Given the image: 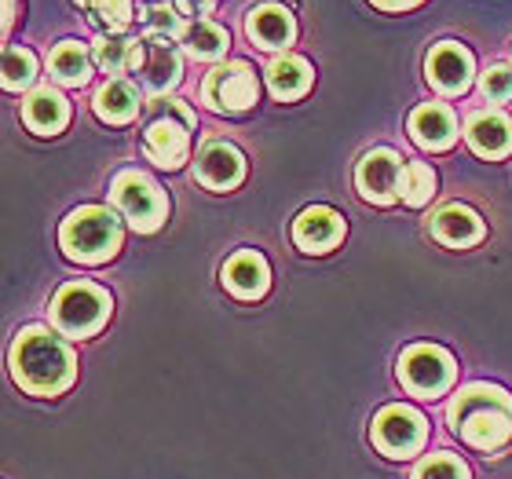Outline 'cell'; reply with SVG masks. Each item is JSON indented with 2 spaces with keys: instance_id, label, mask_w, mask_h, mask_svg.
Wrapping results in <instances>:
<instances>
[{
  "instance_id": "cell-1",
  "label": "cell",
  "mask_w": 512,
  "mask_h": 479,
  "mask_svg": "<svg viewBox=\"0 0 512 479\" xmlns=\"http://www.w3.org/2000/svg\"><path fill=\"white\" fill-rule=\"evenodd\" d=\"M8 366L15 384L30 395H59L77 377L74 348L63 337H55L52 330H44V326L19 330V337L11 344Z\"/></svg>"
},
{
  "instance_id": "cell-2",
  "label": "cell",
  "mask_w": 512,
  "mask_h": 479,
  "mask_svg": "<svg viewBox=\"0 0 512 479\" xmlns=\"http://www.w3.org/2000/svg\"><path fill=\"white\" fill-rule=\"evenodd\" d=\"M59 245L74 264H107L121 249V220L107 205H81L59 227Z\"/></svg>"
},
{
  "instance_id": "cell-3",
  "label": "cell",
  "mask_w": 512,
  "mask_h": 479,
  "mask_svg": "<svg viewBox=\"0 0 512 479\" xmlns=\"http://www.w3.org/2000/svg\"><path fill=\"white\" fill-rule=\"evenodd\" d=\"M194 114L180 99H154V118L143 128V150L158 169H180L191 154Z\"/></svg>"
},
{
  "instance_id": "cell-4",
  "label": "cell",
  "mask_w": 512,
  "mask_h": 479,
  "mask_svg": "<svg viewBox=\"0 0 512 479\" xmlns=\"http://www.w3.org/2000/svg\"><path fill=\"white\" fill-rule=\"evenodd\" d=\"M110 308H114V300H110V293L103 286H96V282H70L52 297L48 315H52V326L63 337L81 341V337H92V333L107 326Z\"/></svg>"
},
{
  "instance_id": "cell-5",
  "label": "cell",
  "mask_w": 512,
  "mask_h": 479,
  "mask_svg": "<svg viewBox=\"0 0 512 479\" xmlns=\"http://www.w3.org/2000/svg\"><path fill=\"white\" fill-rule=\"evenodd\" d=\"M110 202H114V209L125 216L128 227L139 231V235H154L169 220V198H165V191L139 169H125L114 176Z\"/></svg>"
},
{
  "instance_id": "cell-6",
  "label": "cell",
  "mask_w": 512,
  "mask_h": 479,
  "mask_svg": "<svg viewBox=\"0 0 512 479\" xmlns=\"http://www.w3.org/2000/svg\"><path fill=\"white\" fill-rule=\"evenodd\" d=\"M458 377V362L439 344H414L399 355V381L417 399H439Z\"/></svg>"
},
{
  "instance_id": "cell-7",
  "label": "cell",
  "mask_w": 512,
  "mask_h": 479,
  "mask_svg": "<svg viewBox=\"0 0 512 479\" xmlns=\"http://www.w3.org/2000/svg\"><path fill=\"white\" fill-rule=\"evenodd\" d=\"M370 439H374V447L381 450L384 458H414L417 450L425 447L428 439V421L417 414L414 406H403V403H392L384 406L381 414L374 417V425H370Z\"/></svg>"
},
{
  "instance_id": "cell-8",
  "label": "cell",
  "mask_w": 512,
  "mask_h": 479,
  "mask_svg": "<svg viewBox=\"0 0 512 479\" xmlns=\"http://www.w3.org/2000/svg\"><path fill=\"white\" fill-rule=\"evenodd\" d=\"M256 99H260V81L249 63H220L202 85V103L216 114H242L256 107Z\"/></svg>"
},
{
  "instance_id": "cell-9",
  "label": "cell",
  "mask_w": 512,
  "mask_h": 479,
  "mask_svg": "<svg viewBox=\"0 0 512 479\" xmlns=\"http://www.w3.org/2000/svg\"><path fill=\"white\" fill-rule=\"evenodd\" d=\"M403 158L388 147L366 150L363 161L355 165V187L370 205L399 202V180H403Z\"/></svg>"
},
{
  "instance_id": "cell-10",
  "label": "cell",
  "mask_w": 512,
  "mask_h": 479,
  "mask_svg": "<svg viewBox=\"0 0 512 479\" xmlns=\"http://www.w3.org/2000/svg\"><path fill=\"white\" fill-rule=\"evenodd\" d=\"M472 74H476L472 52L461 48L458 41H439L425 59L428 85L436 88V92H443V96H461L472 85Z\"/></svg>"
},
{
  "instance_id": "cell-11",
  "label": "cell",
  "mask_w": 512,
  "mask_h": 479,
  "mask_svg": "<svg viewBox=\"0 0 512 479\" xmlns=\"http://www.w3.org/2000/svg\"><path fill=\"white\" fill-rule=\"evenodd\" d=\"M194 180L209 187V191H235L238 183L246 180V158L235 143H224V139H213L198 150L194 158Z\"/></svg>"
},
{
  "instance_id": "cell-12",
  "label": "cell",
  "mask_w": 512,
  "mask_h": 479,
  "mask_svg": "<svg viewBox=\"0 0 512 479\" xmlns=\"http://www.w3.org/2000/svg\"><path fill=\"white\" fill-rule=\"evenodd\" d=\"M183 77V59L176 52L172 41H161V37H143V59H139L136 81L147 96H165L169 88L180 85Z\"/></svg>"
},
{
  "instance_id": "cell-13",
  "label": "cell",
  "mask_w": 512,
  "mask_h": 479,
  "mask_svg": "<svg viewBox=\"0 0 512 479\" xmlns=\"http://www.w3.org/2000/svg\"><path fill=\"white\" fill-rule=\"evenodd\" d=\"M344 238V216L330 205H311L293 220V242L304 253H330Z\"/></svg>"
},
{
  "instance_id": "cell-14",
  "label": "cell",
  "mask_w": 512,
  "mask_h": 479,
  "mask_svg": "<svg viewBox=\"0 0 512 479\" xmlns=\"http://www.w3.org/2000/svg\"><path fill=\"white\" fill-rule=\"evenodd\" d=\"M246 33L256 48L278 52V48H289L297 41V19L282 4H260L246 15Z\"/></svg>"
},
{
  "instance_id": "cell-15",
  "label": "cell",
  "mask_w": 512,
  "mask_h": 479,
  "mask_svg": "<svg viewBox=\"0 0 512 479\" xmlns=\"http://www.w3.org/2000/svg\"><path fill=\"white\" fill-rule=\"evenodd\" d=\"M428 235L450 249H469V245L483 242L487 227H483L480 213L469 205H443L436 216H428Z\"/></svg>"
},
{
  "instance_id": "cell-16",
  "label": "cell",
  "mask_w": 512,
  "mask_h": 479,
  "mask_svg": "<svg viewBox=\"0 0 512 479\" xmlns=\"http://www.w3.org/2000/svg\"><path fill=\"white\" fill-rule=\"evenodd\" d=\"M465 139L480 158H505L512 150V118L502 110H476L465 121Z\"/></svg>"
},
{
  "instance_id": "cell-17",
  "label": "cell",
  "mask_w": 512,
  "mask_h": 479,
  "mask_svg": "<svg viewBox=\"0 0 512 479\" xmlns=\"http://www.w3.org/2000/svg\"><path fill=\"white\" fill-rule=\"evenodd\" d=\"M410 139L421 150H450L458 139V118L447 103H425L410 114Z\"/></svg>"
},
{
  "instance_id": "cell-18",
  "label": "cell",
  "mask_w": 512,
  "mask_h": 479,
  "mask_svg": "<svg viewBox=\"0 0 512 479\" xmlns=\"http://www.w3.org/2000/svg\"><path fill=\"white\" fill-rule=\"evenodd\" d=\"M22 121L30 125V132L37 136H59L66 125H70V103L59 88L44 85L33 88L30 96L22 99Z\"/></svg>"
},
{
  "instance_id": "cell-19",
  "label": "cell",
  "mask_w": 512,
  "mask_h": 479,
  "mask_svg": "<svg viewBox=\"0 0 512 479\" xmlns=\"http://www.w3.org/2000/svg\"><path fill=\"white\" fill-rule=\"evenodd\" d=\"M220 278H224V286L231 289L235 297L256 300V297H264L267 286H271V267H267V260L260 253L242 249V253H235L227 260Z\"/></svg>"
},
{
  "instance_id": "cell-20",
  "label": "cell",
  "mask_w": 512,
  "mask_h": 479,
  "mask_svg": "<svg viewBox=\"0 0 512 479\" xmlns=\"http://www.w3.org/2000/svg\"><path fill=\"white\" fill-rule=\"evenodd\" d=\"M461 439L476 450H502L505 443L512 439V410H502V406H491V410H476L461 421Z\"/></svg>"
},
{
  "instance_id": "cell-21",
  "label": "cell",
  "mask_w": 512,
  "mask_h": 479,
  "mask_svg": "<svg viewBox=\"0 0 512 479\" xmlns=\"http://www.w3.org/2000/svg\"><path fill=\"white\" fill-rule=\"evenodd\" d=\"M92 59L103 74H136L143 59V37H125V33H103L92 41Z\"/></svg>"
},
{
  "instance_id": "cell-22",
  "label": "cell",
  "mask_w": 512,
  "mask_h": 479,
  "mask_svg": "<svg viewBox=\"0 0 512 479\" xmlns=\"http://www.w3.org/2000/svg\"><path fill=\"white\" fill-rule=\"evenodd\" d=\"M139 107H143L139 88L128 85V81H121V77H110L107 85L96 92V99H92L96 118L107 121V125H128V121L139 114Z\"/></svg>"
},
{
  "instance_id": "cell-23",
  "label": "cell",
  "mask_w": 512,
  "mask_h": 479,
  "mask_svg": "<svg viewBox=\"0 0 512 479\" xmlns=\"http://www.w3.org/2000/svg\"><path fill=\"white\" fill-rule=\"evenodd\" d=\"M92 52H85L77 41H63L55 44L52 55H48V70H52V81L66 88H81L92 81Z\"/></svg>"
},
{
  "instance_id": "cell-24",
  "label": "cell",
  "mask_w": 512,
  "mask_h": 479,
  "mask_svg": "<svg viewBox=\"0 0 512 479\" xmlns=\"http://www.w3.org/2000/svg\"><path fill=\"white\" fill-rule=\"evenodd\" d=\"M311 81H315L311 63L300 55H282L267 66V88L275 99H300L311 88Z\"/></svg>"
},
{
  "instance_id": "cell-25",
  "label": "cell",
  "mask_w": 512,
  "mask_h": 479,
  "mask_svg": "<svg viewBox=\"0 0 512 479\" xmlns=\"http://www.w3.org/2000/svg\"><path fill=\"white\" fill-rule=\"evenodd\" d=\"M491 406H502V410H512V395L498 384H465L458 395H454V403H450L447 417H450V428L458 432L461 421L476 410H491Z\"/></svg>"
},
{
  "instance_id": "cell-26",
  "label": "cell",
  "mask_w": 512,
  "mask_h": 479,
  "mask_svg": "<svg viewBox=\"0 0 512 479\" xmlns=\"http://www.w3.org/2000/svg\"><path fill=\"white\" fill-rule=\"evenodd\" d=\"M139 26L143 37H161V41H183V33L191 22L183 19V11L176 8V0H154L139 8Z\"/></svg>"
},
{
  "instance_id": "cell-27",
  "label": "cell",
  "mask_w": 512,
  "mask_h": 479,
  "mask_svg": "<svg viewBox=\"0 0 512 479\" xmlns=\"http://www.w3.org/2000/svg\"><path fill=\"white\" fill-rule=\"evenodd\" d=\"M227 44H231V37H227L224 26L213 19H194L191 26H187V33H183V48H187V55L205 59V63L224 59Z\"/></svg>"
},
{
  "instance_id": "cell-28",
  "label": "cell",
  "mask_w": 512,
  "mask_h": 479,
  "mask_svg": "<svg viewBox=\"0 0 512 479\" xmlns=\"http://www.w3.org/2000/svg\"><path fill=\"white\" fill-rule=\"evenodd\" d=\"M432 194H436V172H432V165H425V161H406L403 169V180H399V198H403V205H425L432 202Z\"/></svg>"
},
{
  "instance_id": "cell-29",
  "label": "cell",
  "mask_w": 512,
  "mask_h": 479,
  "mask_svg": "<svg viewBox=\"0 0 512 479\" xmlns=\"http://www.w3.org/2000/svg\"><path fill=\"white\" fill-rule=\"evenodd\" d=\"M37 81V55L26 48H8L4 52V88L8 92H22Z\"/></svg>"
},
{
  "instance_id": "cell-30",
  "label": "cell",
  "mask_w": 512,
  "mask_h": 479,
  "mask_svg": "<svg viewBox=\"0 0 512 479\" xmlns=\"http://www.w3.org/2000/svg\"><path fill=\"white\" fill-rule=\"evenodd\" d=\"M88 11H92V22L107 33H125L132 26V19H136L132 0H92Z\"/></svg>"
},
{
  "instance_id": "cell-31",
  "label": "cell",
  "mask_w": 512,
  "mask_h": 479,
  "mask_svg": "<svg viewBox=\"0 0 512 479\" xmlns=\"http://www.w3.org/2000/svg\"><path fill=\"white\" fill-rule=\"evenodd\" d=\"M414 479H469V465L454 454H428L414 469Z\"/></svg>"
},
{
  "instance_id": "cell-32",
  "label": "cell",
  "mask_w": 512,
  "mask_h": 479,
  "mask_svg": "<svg viewBox=\"0 0 512 479\" xmlns=\"http://www.w3.org/2000/svg\"><path fill=\"white\" fill-rule=\"evenodd\" d=\"M480 92H483V99H491V103H509L512 99V66H505V63L491 66V70L480 77Z\"/></svg>"
},
{
  "instance_id": "cell-33",
  "label": "cell",
  "mask_w": 512,
  "mask_h": 479,
  "mask_svg": "<svg viewBox=\"0 0 512 479\" xmlns=\"http://www.w3.org/2000/svg\"><path fill=\"white\" fill-rule=\"evenodd\" d=\"M370 4L381 11H406V8H417L421 0H370Z\"/></svg>"
},
{
  "instance_id": "cell-34",
  "label": "cell",
  "mask_w": 512,
  "mask_h": 479,
  "mask_svg": "<svg viewBox=\"0 0 512 479\" xmlns=\"http://www.w3.org/2000/svg\"><path fill=\"white\" fill-rule=\"evenodd\" d=\"M74 4H81V8H92V0H74Z\"/></svg>"
}]
</instances>
